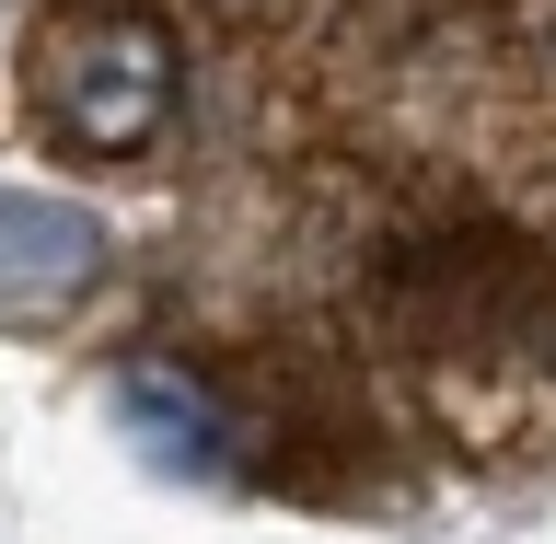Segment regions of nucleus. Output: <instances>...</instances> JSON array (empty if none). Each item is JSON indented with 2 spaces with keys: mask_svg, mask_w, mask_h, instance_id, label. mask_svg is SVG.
Listing matches in <instances>:
<instances>
[{
  "mask_svg": "<svg viewBox=\"0 0 556 544\" xmlns=\"http://www.w3.org/2000/svg\"><path fill=\"white\" fill-rule=\"evenodd\" d=\"M35 104H47V139L81 151V163L151 151L163 116H174V35H163V12L81 0V12L35 47Z\"/></svg>",
  "mask_w": 556,
  "mask_h": 544,
  "instance_id": "1",
  "label": "nucleus"
},
{
  "mask_svg": "<svg viewBox=\"0 0 556 544\" xmlns=\"http://www.w3.org/2000/svg\"><path fill=\"white\" fill-rule=\"evenodd\" d=\"M116 417H128V441L163 464V476H232L243 452V417L220 406V382L186 371V359H128L116 371Z\"/></svg>",
  "mask_w": 556,
  "mask_h": 544,
  "instance_id": "2",
  "label": "nucleus"
},
{
  "mask_svg": "<svg viewBox=\"0 0 556 544\" xmlns=\"http://www.w3.org/2000/svg\"><path fill=\"white\" fill-rule=\"evenodd\" d=\"M104 267V220L35 186H0V313H47L70 290H93Z\"/></svg>",
  "mask_w": 556,
  "mask_h": 544,
  "instance_id": "3",
  "label": "nucleus"
},
{
  "mask_svg": "<svg viewBox=\"0 0 556 544\" xmlns=\"http://www.w3.org/2000/svg\"><path fill=\"white\" fill-rule=\"evenodd\" d=\"M208 12H255V0H208Z\"/></svg>",
  "mask_w": 556,
  "mask_h": 544,
  "instance_id": "4",
  "label": "nucleus"
}]
</instances>
